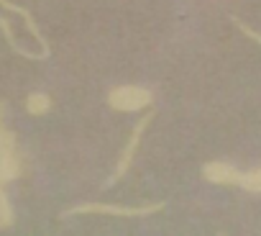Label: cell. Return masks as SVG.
<instances>
[{
    "label": "cell",
    "instance_id": "1",
    "mask_svg": "<svg viewBox=\"0 0 261 236\" xmlns=\"http://www.w3.org/2000/svg\"><path fill=\"white\" fill-rule=\"evenodd\" d=\"M151 100H154L151 90H146L141 85H118L108 92V105L115 110H125V113L141 110V108L151 105Z\"/></svg>",
    "mask_w": 261,
    "mask_h": 236
},
{
    "label": "cell",
    "instance_id": "2",
    "mask_svg": "<svg viewBox=\"0 0 261 236\" xmlns=\"http://www.w3.org/2000/svg\"><path fill=\"white\" fill-rule=\"evenodd\" d=\"M164 203H149V205H139V208H125V205H108V203H80L69 210H64V216H82V213H100V216H125V218H136V216H151L156 210H162Z\"/></svg>",
    "mask_w": 261,
    "mask_h": 236
},
{
    "label": "cell",
    "instance_id": "3",
    "mask_svg": "<svg viewBox=\"0 0 261 236\" xmlns=\"http://www.w3.org/2000/svg\"><path fill=\"white\" fill-rule=\"evenodd\" d=\"M21 175V157L16 149V136L11 131L0 134V187Z\"/></svg>",
    "mask_w": 261,
    "mask_h": 236
},
{
    "label": "cell",
    "instance_id": "4",
    "mask_svg": "<svg viewBox=\"0 0 261 236\" xmlns=\"http://www.w3.org/2000/svg\"><path fill=\"white\" fill-rule=\"evenodd\" d=\"M151 118H154V113H146L141 121L134 126V134H130V139H128V144H125V149H123V154L118 157V164H115V170H113V175L108 177V185H113L115 180H120L125 172H128V167H130V162H134V154H136V149H139V141H141V136H144V131H146V126L151 124Z\"/></svg>",
    "mask_w": 261,
    "mask_h": 236
},
{
    "label": "cell",
    "instance_id": "5",
    "mask_svg": "<svg viewBox=\"0 0 261 236\" xmlns=\"http://www.w3.org/2000/svg\"><path fill=\"white\" fill-rule=\"evenodd\" d=\"M202 175L213 185H238L241 182V170L233 167L230 162H207L202 167Z\"/></svg>",
    "mask_w": 261,
    "mask_h": 236
},
{
    "label": "cell",
    "instance_id": "6",
    "mask_svg": "<svg viewBox=\"0 0 261 236\" xmlns=\"http://www.w3.org/2000/svg\"><path fill=\"white\" fill-rule=\"evenodd\" d=\"M0 6H3L6 11H11V13H16V16H21L23 21H26V26H29V31L36 36V41L41 44V52H44V57H49V44H46V39L41 36V31H39V26H36V21H34V16L26 11V8H21V6H16V3H11V0H0Z\"/></svg>",
    "mask_w": 261,
    "mask_h": 236
},
{
    "label": "cell",
    "instance_id": "7",
    "mask_svg": "<svg viewBox=\"0 0 261 236\" xmlns=\"http://www.w3.org/2000/svg\"><path fill=\"white\" fill-rule=\"evenodd\" d=\"M49 108H51V98L44 95V92H31V95L26 98V110H29L31 115H44Z\"/></svg>",
    "mask_w": 261,
    "mask_h": 236
},
{
    "label": "cell",
    "instance_id": "8",
    "mask_svg": "<svg viewBox=\"0 0 261 236\" xmlns=\"http://www.w3.org/2000/svg\"><path fill=\"white\" fill-rule=\"evenodd\" d=\"M0 29H3V34H6V39H8V44H11V49H13V52H18V54H21V57H26V59H41L39 54L26 52V49L16 41V36H13V29H11V21H8V18H0Z\"/></svg>",
    "mask_w": 261,
    "mask_h": 236
},
{
    "label": "cell",
    "instance_id": "9",
    "mask_svg": "<svg viewBox=\"0 0 261 236\" xmlns=\"http://www.w3.org/2000/svg\"><path fill=\"white\" fill-rule=\"evenodd\" d=\"M238 187L248 190V193H261V170H251V172H241V182Z\"/></svg>",
    "mask_w": 261,
    "mask_h": 236
},
{
    "label": "cell",
    "instance_id": "10",
    "mask_svg": "<svg viewBox=\"0 0 261 236\" xmlns=\"http://www.w3.org/2000/svg\"><path fill=\"white\" fill-rule=\"evenodd\" d=\"M0 223L3 226L13 223V208H11V200L6 195V187H0Z\"/></svg>",
    "mask_w": 261,
    "mask_h": 236
},
{
    "label": "cell",
    "instance_id": "11",
    "mask_svg": "<svg viewBox=\"0 0 261 236\" xmlns=\"http://www.w3.org/2000/svg\"><path fill=\"white\" fill-rule=\"evenodd\" d=\"M233 23H236V26L241 29V34H246L248 39H253L256 44H261V34H258V31H253V29H248V26H246V23H241L238 18H233Z\"/></svg>",
    "mask_w": 261,
    "mask_h": 236
},
{
    "label": "cell",
    "instance_id": "12",
    "mask_svg": "<svg viewBox=\"0 0 261 236\" xmlns=\"http://www.w3.org/2000/svg\"><path fill=\"white\" fill-rule=\"evenodd\" d=\"M6 129H3V103H0V134H3Z\"/></svg>",
    "mask_w": 261,
    "mask_h": 236
},
{
    "label": "cell",
    "instance_id": "13",
    "mask_svg": "<svg viewBox=\"0 0 261 236\" xmlns=\"http://www.w3.org/2000/svg\"><path fill=\"white\" fill-rule=\"evenodd\" d=\"M0 228H3V223H0Z\"/></svg>",
    "mask_w": 261,
    "mask_h": 236
},
{
    "label": "cell",
    "instance_id": "14",
    "mask_svg": "<svg viewBox=\"0 0 261 236\" xmlns=\"http://www.w3.org/2000/svg\"><path fill=\"white\" fill-rule=\"evenodd\" d=\"M218 236H223V233H218Z\"/></svg>",
    "mask_w": 261,
    "mask_h": 236
}]
</instances>
